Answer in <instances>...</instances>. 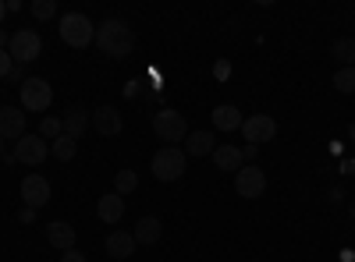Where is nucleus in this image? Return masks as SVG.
Returning <instances> with one entry per match:
<instances>
[{"label": "nucleus", "instance_id": "obj_1", "mask_svg": "<svg viewBox=\"0 0 355 262\" xmlns=\"http://www.w3.org/2000/svg\"><path fill=\"white\" fill-rule=\"evenodd\" d=\"M96 50L103 53V57H114V61H125V57H132V50H135V32L128 28V21H121V18H107V21H100L96 25Z\"/></svg>", "mask_w": 355, "mask_h": 262}, {"label": "nucleus", "instance_id": "obj_2", "mask_svg": "<svg viewBox=\"0 0 355 262\" xmlns=\"http://www.w3.org/2000/svg\"><path fill=\"white\" fill-rule=\"evenodd\" d=\"M57 32H61V39H64L68 46H75V50H85L89 43L96 39V25L89 21L82 11H68V15L61 18V28H57Z\"/></svg>", "mask_w": 355, "mask_h": 262}, {"label": "nucleus", "instance_id": "obj_3", "mask_svg": "<svg viewBox=\"0 0 355 262\" xmlns=\"http://www.w3.org/2000/svg\"><path fill=\"white\" fill-rule=\"evenodd\" d=\"M8 53H11L15 64H33L43 53V36L36 32V28H18V32L8 39Z\"/></svg>", "mask_w": 355, "mask_h": 262}, {"label": "nucleus", "instance_id": "obj_4", "mask_svg": "<svg viewBox=\"0 0 355 262\" xmlns=\"http://www.w3.org/2000/svg\"><path fill=\"white\" fill-rule=\"evenodd\" d=\"M153 135L167 145L174 142H185L189 138V121H185V113H178V110H160L153 113Z\"/></svg>", "mask_w": 355, "mask_h": 262}, {"label": "nucleus", "instance_id": "obj_5", "mask_svg": "<svg viewBox=\"0 0 355 262\" xmlns=\"http://www.w3.org/2000/svg\"><path fill=\"white\" fill-rule=\"evenodd\" d=\"M182 174H185V149H178V145L157 149V156H153V178L157 181H178Z\"/></svg>", "mask_w": 355, "mask_h": 262}, {"label": "nucleus", "instance_id": "obj_6", "mask_svg": "<svg viewBox=\"0 0 355 262\" xmlns=\"http://www.w3.org/2000/svg\"><path fill=\"white\" fill-rule=\"evenodd\" d=\"M21 89V110L28 113H43L50 110L53 103V89H50V82L46 78H25V85H18Z\"/></svg>", "mask_w": 355, "mask_h": 262}, {"label": "nucleus", "instance_id": "obj_7", "mask_svg": "<svg viewBox=\"0 0 355 262\" xmlns=\"http://www.w3.org/2000/svg\"><path fill=\"white\" fill-rule=\"evenodd\" d=\"M46 156H50V142L40 138V135H21V138L15 142V160H18V163L40 167Z\"/></svg>", "mask_w": 355, "mask_h": 262}, {"label": "nucleus", "instance_id": "obj_8", "mask_svg": "<svg viewBox=\"0 0 355 262\" xmlns=\"http://www.w3.org/2000/svg\"><path fill=\"white\" fill-rule=\"evenodd\" d=\"M242 135H245L249 145L274 142V135H277V121L270 118V113H252V118L242 121Z\"/></svg>", "mask_w": 355, "mask_h": 262}, {"label": "nucleus", "instance_id": "obj_9", "mask_svg": "<svg viewBox=\"0 0 355 262\" xmlns=\"http://www.w3.org/2000/svg\"><path fill=\"white\" fill-rule=\"evenodd\" d=\"M234 191H239L242 198H259L266 191V174L263 167H242L239 174H234Z\"/></svg>", "mask_w": 355, "mask_h": 262}, {"label": "nucleus", "instance_id": "obj_10", "mask_svg": "<svg viewBox=\"0 0 355 262\" xmlns=\"http://www.w3.org/2000/svg\"><path fill=\"white\" fill-rule=\"evenodd\" d=\"M21 202L28 209H43L46 202H50V181L46 178H40V174H28V178L21 181Z\"/></svg>", "mask_w": 355, "mask_h": 262}, {"label": "nucleus", "instance_id": "obj_11", "mask_svg": "<svg viewBox=\"0 0 355 262\" xmlns=\"http://www.w3.org/2000/svg\"><path fill=\"white\" fill-rule=\"evenodd\" d=\"M125 128V118H121V110L117 106H96L93 110V131L103 135V138H114V135H121Z\"/></svg>", "mask_w": 355, "mask_h": 262}, {"label": "nucleus", "instance_id": "obj_12", "mask_svg": "<svg viewBox=\"0 0 355 262\" xmlns=\"http://www.w3.org/2000/svg\"><path fill=\"white\" fill-rule=\"evenodd\" d=\"M25 135V110L21 106H4L0 110V138L18 142Z\"/></svg>", "mask_w": 355, "mask_h": 262}, {"label": "nucleus", "instance_id": "obj_13", "mask_svg": "<svg viewBox=\"0 0 355 262\" xmlns=\"http://www.w3.org/2000/svg\"><path fill=\"white\" fill-rule=\"evenodd\" d=\"M210 121H214L217 131H234V128L242 131V121H245V118H242V110L234 106V103H220V106H214Z\"/></svg>", "mask_w": 355, "mask_h": 262}, {"label": "nucleus", "instance_id": "obj_14", "mask_svg": "<svg viewBox=\"0 0 355 262\" xmlns=\"http://www.w3.org/2000/svg\"><path fill=\"white\" fill-rule=\"evenodd\" d=\"M214 167L217 170H224V174H239L242 167H245V160H242V149H239V145H217V149H214Z\"/></svg>", "mask_w": 355, "mask_h": 262}, {"label": "nucleus", "instance_id": "obj_15", "mask_svg": "<svg viewBox=\"0 0 355 262\" xmlns=\"http://www.w3.org/2000/svg\"><path fill=\"white\" fill-rule=\"evenodd\" d=\"M46 241H50L57 252L75 248V227H71L68 220H53V223L46 227Z\"/></svg>", "mask_w": 355, "mask_h": 262}, {"label": "nucleus", "instance_id": "obj_16", "mask_svg": "<svg viewBox=\"0 0 355 262\" xmlns=\"http://www.w3.org/2000/svg\"><path fill=\"white\" fill-rule=\"evenodd\" d=\"M96 216H100L103 223H121V216H125V198L117 195V191L100 195V202H96Z\"/></svg>", "mask_w": 355, "mask_h": 262}, {"label": "nucleus", "instance_id": "obj_17", "mask_svg": "<svg viewBox=\"0 0 355 262\" xmlns=\"http://www.w3.org/2000/svg\"><path fill=\"white\" fill-rule=\"evenodd\" d=\"M89 124H93V113L82 110V106H71V110L64 113V135H68V138H75V142L89 131Z\"/></svg>", "mask_w": 355, "mask_h": 262}, {"label": "nucleus", "instance_id": "obj_18", "mask_svg": "<svg viewBox=\"0 0 355 262\" xmlns=\"http://www.w3.org/2000/svg\"><path fill=\"white\" fill-rule=\"evenodd\" d=\"M160 234H164V223H160L157 216H142V220L135 223V230H132L135 245H157Z\"/></svg>", "mask_w": 355, "mask_h": 262}, {"label": "nucleus", "instance_id": "obj_19", "mask_svg": "<svg viewBox=\"0 0 355 262\" xmlns=\"http://www.w3.org/2000/svg\"><path fill=\"white\" fill-rule=\"evenodd\" d=\"M214 149H217V138L210 131H189V138H185L189 156H214Z\"/></svg>", "mask_w": 355, "mask_h": 262}, {"label": "nucleus", "instance_id": "obj_20", "mask_svg": "<svg viewBox=\"0 0 355 262\" xmlns=\"http://www.w3.org/2000/svg\"><path fill=\"white\" fill-rule=\"evenodd\" d=\"M107 255H114V259H132V255H135V238L128 234V230H114V234L107 238Z\"/></svg>", "mask_w": 355, "mask_h": 262}, {"label": "nucleus", "instance_id": "obj_21", "mask_svg": "<svg viewBox=\"0 0 355 262\" xmlns=\"http://www.w3.org/2000/svg\"><path fill=\"white\" fill-rule=\"evenodd\" d=\"M75 153H78V142L68 138V135H61V138H53V142H50V156H57L61 163L75 160Z\"/></svg>", "mask_w": 355, "mask_h": 262}, {"label": "nucleus", "instance_id": "obj_22", "mask_svg": "<svg viewBox=\"0 0 355 262\" xmlns=\"http://www.w3.org/2000/svg\"><path fill=\"white\" fill-rule=\"evenodd\" d=\"M135 188H139V174H135V170H117V178H114V191L125 198V195H132Z\"/></svg>", "mask_w": 355, "mask_h": 262}, {"label": "nucleus", "instance_id": "obj_23", "mask_svg": "<svg viewBox=\"0 0 355 262\" xmlns=\"http://www.w3.org/2000/svg\"><path fill=\"white\" fill-rule=\"evenodd\" d=\"M331 53L338 57V61H341L345 68H355V39H334Z\"/></svg>", "mask_w": 355, "mask_h": 262}, {"label": "nucleus", "instance_id": "obj_24", "mask_svg": "<svg viewBox=\"0 0 355 262\" xmlns=\"http://www.w3.org/2000/svg\"><path fill=\"white\" fill-rule=\"evenodd\" d=\"M61 135H64V121L61 118H43L40 121V138L53 142V138H61Z\"/></svg>", "mask_w": 355, "mask_h": 262}, {"label": "nucleus", "instance_id": "obj_25", "mask_svg": "<svg viewBox=\"0 0 355 262\" xmlns=\"http://www.w3.org/2000/svg\"><path fill=\"white\" fill-rule=\"evenodd\" d=\"M334 89H338V93H352V96H355V68H341V71L334 75Z\"/></svg>", "mask_w": 355, "mask_h": 262}, {"label": "nucleus", "instance_id": "obj_26", "mask_svg": "<svg viewBox=\"0 0 355 262\" xmlns=\"http://www.w3.org/2000/svg\"><path fill=\"white\" fill-rule=\"evenodd\" d=\"M28 11H33L36 21H50V18L57 15V4H53V0H36V4L28 8Z\"/></svg>", "mask_w": 355, "mask_h": 262}, {"label": "nucleus", "instance_id": "obj_27", "mask_svg": "<svg viewBox=\"0 0 355 262\" xmlns=\"http://www.w3.org/2000/svg\"><path fill=\"white\" fill-rule=\"evenodd\" d=\"M15 71V61H11V53L8 50H0V78H8Z\"/></svg>", "mask_w": 355, "mask_h": 262}, {"label": "nucleus", "instance_id": "obj_28", "mask_svg": "<svg viewBox=\"0 0 355 262\" xmlns=\"http://www.w3.org/2000/svg\"><path fill=\"white\" fill-rule=\"evenodd\" d=\"M214 75H217V82H224V78L231 75V64H227V61H217V64H214Z\"/></svg>", "mask_w": 355, "mask_h": 262}, {"label": "nucleus", "instance_id": "obj_29", "mask_svg": "<svg viewBox=\"0 0 355 262\" xmlns=\"http://www.w3.org/2000/svg\"><path fill=\"white\" fill-rule=\"evenodd\" d=\"M61 262H85V255L78 248H68V252H61Z\"/></svg>", "mask_w": 355, "mask_h": 262}, {"label": "nucleus", "instance_id": "obj_30", "mask_svg": "<svg viewBox=\"0 0 355 262\" xmlns=\"http://www.w3.org/2000/svg\"><path fill=\"white\" fill-rule=\"evenodd\" d=\"M256 153H259V145H249V142L242 145V160H245V163H249V160H256Z\"/></svg>", "mask_w": 355, "mask_h": 262}, {"label": "nucleus", "instance_id": "obj_31", "mask_svg": "<svg viewBox=\"0 0 355 262\" xmlns=\"http://www.w3.org/2000/svg\"><path fill=\"white\" fill-rule=\"evenodd\" d=\"M8 82H21L25 85V64H15V71L8 75Z\"/></svg>", "mask_w": 355, "mask_h": 262}, {"label": "nucleus", "instance_id": "obj_32", "mask_svg": "<svg viewBox=\"0 0 355 262\" xmlns=\"http://www.w3.org/2000/svg\"><path fill=\"white\" fill-rule=\"evenodd\" d=\"M18 220H21V223H33V220H36V209H28V206H25V209L18 213Z\"/></svg>", "mask_w": 355, "mask_h": 262}, {"label": "nucleus", "instance_id": "obj_33", "mask_svg": "<svg viewBox=\"0 0 355 262\" xmlns=\"http://www.w3.org/2000/svg\"><path fill=\"white\" fill-rule=\"evenodd\" d=\"M341 262H355V252H352V248H345V252H341Z\"/></svg>", "mask_w": 355, "mask_h": 262}, {"label": "nucleus", "instance_id": "obj_34", "mask_svg": "<svg viewBox=\"0 0 355 262\" xmlns=\"http://www.w3.org/2000/svg\"><path fill=\"white\" fill-rule=\"evenodd\" d=\"M0 50H8V32L0 28Z\"/></svg>", "mask_w": 355, "mask_h": 262}, {"label": "nucleus", "instance_id": "obj_35", "mask_svg": "<svg viewBox=\"0 0 355 262\" xmlns=\"http://www.w3.org/2000/svg\"><path fill=\"white\" fill-rule=\"evenodd\" d=\"M345 174H355V160H348V163H345Z\"/></svg>", "mask_w": 355, "mask_h": 262}, {"label": "nucleus", "instance_id": "obj_36", "mask_svg": "<svg viewBox=\"0 0 355 262\" xmlns=\"http://www.w3.org/2000/svg\"><path fill=\"white\" fill-rule=\"evenodd\" d=\"M4 15H8V4H4V0H0V21H4Z\"/></svg>", "mask_w": 355, "mask_h": 262}, {"label": "nucleus", "instance_id": "obj_37", "mask_svg": "<svg viewBox=\"0 0 355 262\" xmlns=\"http://www.w3.org/2000/svg\"><path fill=\"white\" fill-rule=\"evenodd\" d=\"M348 216H352V223H355V198H352V206H348Z\"/></svg>", "mask_w": 355, "mask_h": 262}, {"label": "nucleus", "instance_id": "obj_38", "mask_svg": "<svg viewBox=\"0 0 355 262\" xmlns=\"http://www.w3.org/2000/svg\"><path fill=\"white\" fill-rule=\"evenodd\" d=\"M348 138H352V142H355V121H352V128H348Z\"/></svg>", "mask_w": 355, "mask_h": 262}, {"label": "nucleus", "instance_id": "obj_39", "mask_svg": "<svg viewBox=\"0 0 355 262\" xmlns=\"http://www.w3.org/2000/svg\"><path fill=\"white\" fill-rule=\"evenodd\" d=\"M4 153H8V149H4V138H0V160H4Z\"/></svg>", "mask_w": 355, "mask_h": 262}]
</instances>
